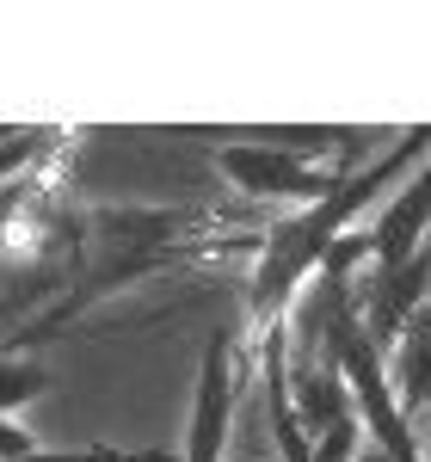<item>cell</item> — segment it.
I'll return each mask as SVG.
<instances>
[{
    "mask_svg": "<svg viewBox=\"0 0 431 462\" xmlns=\"http://www.w3.org/2000/svg\"><path fill=\"white\" fill-rule=\"evenodd\" d=\"M69 136H74V130H62V124H37V130L19 124L13 136H0V191H6V185H19L25 167L37 173L43 161H56V154L69 148Z\"/></svg>",
    "mask_w": 431,
    "mask_h": 462,
    "instance_id": "8",
    "label": "cell"
},
{
    "mask_svg": "<svg viewBox=\"0 0 431 462\" xmlns=\"http://www.w3.org/2000/svg\"><path fill=\"white\" fill-rule=\"evenodd\" d=\"M259 235L265 228H216L191 210H154V204H99L87 210V241H80V265H74L69 290L50 315L13 333L6 352L32 346V339H50L56 327H69L74 315L99 309L105 296H117L124 284H142L154 272H173V265H191V259H216V253H259Z\"/></svg>",
    "mask_w": 431,
    "mask_h": 462,
    "instance_id": "1",
    "label": "cell"
},
{
    "mask_svg": "<svg viewBox=\"0 0 431 462\" xmlns=\"http://www.w3.org/2000/svg\"><path fill=\"white\" fill-rule=\"evenodd\" d=\"M426 154H431V124H407V130H400V143L382 148L363 173H345L339 185H333V198L308 204V210H289L284 222H271V228L259 235L252 278H247V315H252L259 333H265L271 320H289L296 290L321 272L326 253L352 235V222H358V216L389 191V179H407Z\"/></svg>",
    "mask_w": 431,
    "mask_h": 462,
    "instance_id": "2",
    "label": "cell"
},
{
    "mask_svg": "<svg viewBox=\"0 0 431 462\" xmlns=\"http://www.w3.org/2000/svg\"><path fill=\"white\" fill-rule=\"evenodd\" d=\"M13 130H19V124H0V136H13Z\"/></svg>",
    "mask_w": 431,
    "mask_h": 462,
    "instance_id": "12",
    "label": "cell"
},
{
    "mask_svg": "<svg viewBox=\"0 0 431 462\" xmlns=\"http://www.w3.org/2000/svg\"><path fill=\"white\" fill-rule=\"evenodd\" d=\"M426 290H431V241L413 253V259H400V265L376 272V278L363 284L358 320H363V333H370V346H376V352H389V346H395V333L413 320V309L426 302Z\"/></svg>",
    "mask_w": 431,
    "mask_h": 462,
    "instance_id": "6",
    "label": "cell"
},
{
    "mask_svg": "<svg viewBox=\"0 0 431 462\" xmlns=\"http://www.w3.org/2000/svg\"><path fill=\"white\" fill-rule=\"evenodd\" d=\"M241 376H247V364L234 352V333L210 327V339L197 352V389H191V420H185V462H228V426H234Z\"/></svg>",
    "mask_w": 431,
    "mask_h": 462,
    "instance_id": "4",
    "label": "cell"
},
{
    "mask_svg": "<svg viewBox=\"0 0 431 462\" xmlns=\"http://www.w3.org/2000/svg\"><path fill=\"white\" fill-rule=\"evenodd\" d=\"M419 457H426V462H431V444H419Z\"/></svg>",
    "mask_w": 431,
    "mask_h": 462,
    "instance_id": "13",
    "label": "cell"
},
{
    "mask_svg": "<svg viewBox=\"0 0 431 462\" xmlns=\"http://www.w3.org/2000/svg\"><path fill=\"white\" fill-rule=\"evenodd\" d=\"M37 450V431H25L19 420H0V462H19Z\"/></svg>",
    "mask_w": 431,
    "mask_h": 462,
    "instance_id": "11",
    "label": "cell"
},
{
    "mask_svg": "<svg viewBox=\"0 0 431 462\" xmlns=\"http://www.w3.org/2000/svg\"><path fill=\"white\" fill-rule=\"evenodd\" d=\"M19 462H173L167 450H111V444H80V450H43L37 444L32 457Z\"/></svg>",
    "mask_w": 431,
    "mask_h": 462,
    "instance_id": "10",
    "label": "cell"
},
{
    "mask_svg": "<svg viewBox=\"0 0 431 462\" xmlns=\"http://www.w3.org/2000/svg\"><path fill=\"white\" fill-rule=\"evenodd\" d=\"M50 389V364H37L25 352H0V420H13L19 407H32Z\"/></svg>",
    "mask_w": 431,
    "mask_h": 462,
    "instance_id": "9",
    "label": "cell"
},
{
    "mask_svg": "<svg viewBox=\"0 0 431 462\" xmlns=\"http://www.w3.org/2000/svg\"><path fill=\"white\" fill-rule=\"evenodd\" d=\"M426 235H431V154L407 173V185L389 198V210L376 216V228L358 235V241H363V259L376 272H389V265H400V259H413L426 247Z\"/></svg>",
    "mask_w": 431,
    "mask_h": 462,
    "instance_id": "5",
    "label": "cell"
},
{
    "mask_svg": "<svg viewBox=\"0 0 431 462\" xmlns=\"http://www.w3.org/2000/svg\"><path fill=\"white\" fill-rule=\"evenodd\" d=\"M382 370H389L400 420H407V426H413V420H431V296L395 333V346L382 352Z\"/></svg>",
    "mask_w": 431,
    "mask_h": 462,
    "instance_id": "7",
    "label": "cell"
},
{
    "mask_svg": "<svg viewBox=\"0 0 431 462\" xmlns=\"http://www.w3.org/2000/svg\"><path fill=\"white\" fill-rule=\"evenodd\" d=\"M216 173L228 179L241 198L252 204H296V210H308V204H321L333 198V185H339V167H321V161H296L284 148L271 143H228L216 148Z\"/></svg>",
    "mask_w": 431,
    "mask_h": 462,
    "instance_id": "3",
    "label": "cell"
}]
</instances>
